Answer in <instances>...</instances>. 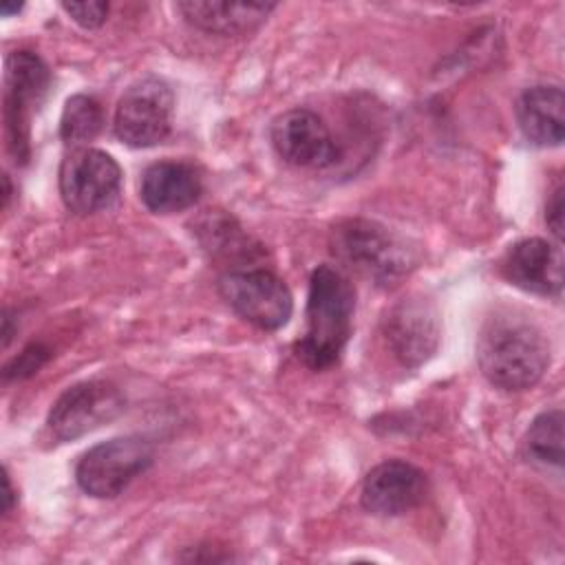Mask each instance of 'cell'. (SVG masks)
Segmentation results:
<instances>
[{
	"label": "cell",
	"instance_id": "4",
	"mask_svg": "<svg viewBox=\"0 0 565 565\" xmlns=\"http://www.w3.org/2000/svg\"><path fill=\"white\" fill-rule=\"evenodd\" d=\"M152 457L154 450L143 437H113L79 457L75 481L90 497L113 499L152 463Z\"/></svg>",
	"mask_w": 565,
	"mask_h": 565
},
{
	"label": "cell",
	"instance_id": "19",
	"mask_svg": "<svg viewBox=\"0 0 565 565\" xmlns=\"http://www.w3.org/2000/svg\"><path fill=\"white\" fill-rule=\"evenodd\" d=\"M62 9L84 29H97L108 15V2L88 0V2H62Z\"/></svg>",
	"mask_w": 565,
	"mask_h": 565
},
{
	"label": "cell",
	"instance_id": "9",
	"mask_svg": "<svg viewBox=\"0 0 565 565\" xmlns=\"http://www.w3.org/2000/svg\"><path fill=\"white\" fill-rule=\"evenodd\" d=\"M124 408L119 388L104 380H86L66 388L49 411L46 428L55 441H73L106 422Z\"/></svg>",
	"mask_w": 565,
	"mask_h": 565
},
{
	"label": "cell",
	"instance_id": "6",
	"mask_svg": "<svg viewBox=\"0 0 565 565\" xmlns=\"http://www.w3.org/2000/svg\"><path fill=\"white\" fill-rule=\"evenodd\" d=\"M221 298L249 324L276 331L294 311L287 285L267 269H230L218 278Z\"/></svg>",
	"mask_w": 565,
	"mask_h": 565
},
{
	"label": "cell",
	"instance_id": "17",
	"mask_svg": "<svg viewBox=\"0 0 565 565\" xmlns=\"http://www.w3.org/2000/svg\"><path fill=\"white\" fill-rule=\"evenodd\" d=\"M104 124L102 106L90 95H73L66 99L62 119H60V137L71 143L79 146L97 137Z\"/></svg>",
	"mask_w": 565,
	"mask_h": 565
},
{
	"label": "cell",
	"instance_id": "20",
	"mask_svg": "<svg viewBox=\"0 0 565 565\" xmlns=\"http://www.w3.org/2000/svg\"><path fill=\"white\" fill-rule=\"evenodd\" d=\"M49 358V351L42 349L40 344H31L29 349H24L20 353V358H15L11 364H7L4 369V377H22V375H31L33 371H38L42 366V362Z\"/></svg>",
	"mask_w": 565,
	"mask_h": 565
},
{
	"label": "cell",
	"instance_id": "11",
	"mask_svg": "<svg viewBox=\"0 0 565 565\" xmlns=\"http://www.w3.org/2000/svg\"><path fill=\"white\" fill-rule=\"evenodd\" d=\"M384 333L404 366H419L437 351L439 313L424 296H408L388 311Z\"/></svg>",
	"mask_w": 565,
	"mask_h": 565
},
{
	"label": "cell",
	"instance_id": "7",
	"mask_svg": "<svg viewBox=\"0 0 565 565\" xmlns=\"http://www.w3.org/2000/svg\"><path fill=\"white\" fill-rule=\"evenodd\" d=\"M174 95L159 77H143L130 84L115 110V135L130 148L161 143L172 128Z\"/></svg>",
	"mask_w": 565,
	"mask_h": 565
},
{
	"label": "cell",
	"instance_id": "3",
	"mask_svg": "<svg viewBox=\"0 0 565 565\" xmlns=\"http://www.w3.org/2000/svg\"><path fill=\"white\" fill-rule=\"evenodd\" d=\"M333 254L355 274L388 287L408 274L413 252L384 225L366 218L344 221L333 230Z\"/></svg>",
	"mask_w": 565,
	"mask_h": 565
},
{
	"label": "cell",
	"instance_id": "13",
	"mask_svg": "<svg viewBox=\"0 0 565 565\" xmlns=\"http://www.w3.org/2000/svg\"><path fill=\"white\" fill-rule=\"evenodd\" d=\"M503 274L523 291L558 296L563 289L561 243H550L545 238H523L514 243L503 258Z\"/></svg>",
	"mask_w": 565,
	"mask_h": 565
},
{
	"label": "cell",
	"instance_id": "21",
	"mask_svg": "<svg viewBox=\"0 0 565 565\" xmlns=\"http://www.w3.org/2000/svg\"><path fill=\"white\" fill-rule=\"evenodd\" d=\"M545 223L552 232V236L556 238V243L563 241V225H565V188L563 183H558L545 205Z\"/></svg>",
	"mask_w": 565,
	"mask_h": 565
},
{
	"label": "cell",
	"instance_id": "8",
	"mask_svg": "<svg viewBox=\"0 0 565 565\" xmlns=\"http://www.w3.org/2000/svg\"><path fill=\"white\" fill-rule=\"evenodd\" d=\"M121 188V168L104 150L77 148L60 166V194L75 214H95L108 207Z\"/></svg>",
	"mask_w": 565,
	"mask_h": 565
},
{
	"label": "cell",
	"instance_id": "1",
	"mask_svg": "<svg viewBox=\"0 0 565 565\" xmlns=\"http://www.w3.org/2000/svg\"><path fill=\"white\" fill-rule=\"evenodd\" d=\"M477 362L486 380L503 391L534 386L550 364V342L527 316L503 309L481 324Z\"/></svg>",
	"mask_w": 565,
	"mask_h": 565
},
{
	"label": "cell",
	"instance_id": "15",
	"mask_svg": "<svg viewBox=\"0 0 565 565\" xmlns=\"http://www.w3.org/2000/svg\"><path fill=\"white\" fill-rule=\"evenodd\" d=\"M516 124L534 146H561L565 137V97L561 86H532L516 99Z\"/></svg>",
	"mask_w": 565,
	"mask_h": 565
},
{
	"label": "cell",
	"instance_id": "5",
	"mask_svg": "<svg viewBox=\"0 0 565 565\" xmlns=\"http://www.w3.org/2000/svg\"><path fill=\"white\" fill-rule=\"evenodd\" d=\"M51 82L49 66L33 51H15L4 71V132L15 163L29 159V119Z\"/></svg>",
	"mask_w": 565,
	"mask_h": 565
},
{
	"label": "cell",
	"instance_id": "2",
	"mask_svg": "<svg viewBox=\"0 0 565 565\" xmlns=\"http://www.w3.org/2000/svg\"><path fill=\"white\" fill-rule=\"evenodd\" d=\"M355 294L351 280L331 265H320L309 278L307 329L296 342V355L309 369H327L338 362L353 327Z\"/></svg>",
	"mask_w": 565,
	"mask_h": 565
},
{
	"label": "cell",
	"instance_id": "10",
	"mask_svg": "<svg viewBox=\"0 0 565 565\" xmlns=\"http://www.w3.org/2000/svg\"><path fill=\"white\" fill-rule=\"evenodd\" d=\"M269 139L276 154L296 168H327L340 150L327 124L309 108H291L271 121Z\"/></svg>",
	"mask_w": 565,
	"mask_h": 565
},
{
	"label": "cell",
	"instance_id": "18",
	"mask_svg": "<svg viewBox=\"0 0 565 565\" xmlns=\"http://www.w3.org/2000/svg\"><path fill=\"white\" fill-rule=\"evenodd\" d=\"M563 411L552 408L541 413L525 433L527 455L541 463H563Z\"/></svg>",
	"mask_w": 565,
	"mask_h": 565
},
{
	"label": "cell",
	"instance_id": "22",
	"mask_svg": "<svg viewBox=\"0 0 565 565\" xmlns=\"http://www.w3.org/2000/svg\"><path fill=\"white\" fill-rule=\"evenodd\" d=\"M4 514L11 510V505H13V490H11V481H9V475H7V470H4Z\"/></svg>",
	"mask_w": 565,
	"mask_h": 565
},
{
	"label": "cell",
	"instance_id": "23",
	"mask_svg": "<svg viewBox=\"0 0 565 565\" xmlns=\"http://www.w3.org/2000/svg\"><path fill=\"white\" fill-rule=\"evenodd\" d=\"M22 9V4H7V2H2L0 4V11H2V15H11V13H18Z\"/></svg>",
	"mask_w": 565,
	"mask_h": 565
},
{
	"label": "cell",
	"instance_id": "16",
	"mask_svg": "<svg viewBox=\"0 0 565 565\" xmlns=\"http://www.w3.org/2000/svg\"><path fill=\"white\" fill-rule=\"evenodd\" d=\"M276 4L265 2H210V0H188L179 2L177 9L192 26L216 33V35H241L254 31Z\"/></svg>",
	"mask_w": 565,
	"mask_h": 565
},
{
	"label": "cell",
	"instance_id": "12",
	"mask_svg": "<svg viewBox=\"0 0 565 565\" xmlns=\"http://www.w3.org/2000/svg\"><path fill=\"white\" fill-rule=\"evenodd\" d=\"M426 492L428 479L424 470L402 459H388L364 477L360 501L375 516H399L417 508Z\"/></svg>",
	"mask_w": 565,
	"mask_h": 565
},
{
	"label": "cell",
	"instance_id": "14",
	"mask_svg": "<svg viewBox=\"0 0 565 565\" xmlns=\"http://www.w3.org/2000/svg\"><path fill=\"white\" fill-rule=\"evenodd\" d=\"M201 174L185 161H157L146 168L139 185L143 205L154 214H172L194 205L201 196Z\"/></svg>",
	"mask_w": 565,
	"mask_h": 565
}]
</instances>
